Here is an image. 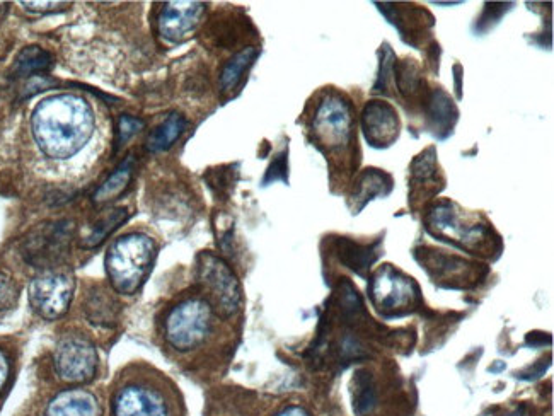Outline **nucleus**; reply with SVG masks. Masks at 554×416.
<instances>
[{
	"label": "nucleus",
	"mask_w": 554,
	"mask_h": 416,
	"mask_svg": "<svg viewBox=\"0 0 554 416\" xmlns=\"http://www.w3.org/2000/svg\"><path fill=\"white\" fill-rule=\"evenodd\" d=\"M36 144L52 159H69L86 147L94 132V113L86 99L57 94L43 99L31 116Z\"/></svg>",
	"instance_id": "f257e3e1"
},
{
	"label": "nucleus",
	"mask_w": 554,
	"mask_h": 416,
	"mask_svg": "<svg viewBox=\"0 0 554 416\" xmlns=\"http://www.w3.org/2000/svg\"><path fill=\"white\" fill-rule=\"evenodd\" d=\"M111 416H179V405L161 377L133 369L113 391Z\"/></svg>",
	"instance_id": "f03ea898"
},
{
	"label": "nucleus",
	"mask_w": 554,
	"mask_h": 416,
	"mask_svg": "<svg viewBox=\"0 0 554 416\" xmlns=\"http://www.w3.org/2000/svg\"><path fill=\"white\" fill-rule=\"evenodd\" d=\"M156 241L142 232L116 239L106 253V275L115 292L133 295L144 285L156 260Z\"/></svg>",
	"instance_id": "7ed1b4c3"
},
{
	"label": "nucleus",
	"mask_w": 554,
	"mask_h": 416,
	"mask_svg": "<svg viewBox=\"0 0 554 416\" xmlns=\"http://www.w3.org/2000/svg\"><path fill=\"white\" fill-rule=\"evenodd\" d=\"M215 314L203 295L178 302L164 318V338L176 352L188 353L203 347L214 331Z\"/></svg>",
	"instance_id": "20e7f679"
},
{
	"label": "nucleus",
	"mask_w": 554,
	"mask_h": 416,
	"mask_svg": "<svg viewBox=\"0 0 554 416\" xmlns=\"http://www.w3.org/2000/svg\"><path fill=\"white\" fill-rule=\"evenodd\" d=\"M198 282L205 292V299L212 306L217 316L231 318L243 302L241 285L236 273L226 261L212 253H203L198 258Z\"/></svg>",
	"instance_id": "39448f33"
},
{
	"label": "nucleus",
	"mask_w": 554,
	"mask_h": 416,
	"mask_svg": "<svg viewBox=\"0 0 554 416\" xmlns=\"http://www.w3.org/2000/svg\"><path fill=\"white\" fill-rule=\"evenodd\" d=\"M74 289L76 282L69 273L45 270L29 285V302L41 318L55 321L69 311Z\"/></svg>",
	"instance_id": "423d86ee"
},
{
	"label": "nucleus",
	"mask_w": 554,
	"mask_h": 416,
	"mask_svg": "<svg viewBox=\"0 0 554 416\" xmlns=\"http://www.w3.org/2000/svg\"><path fill=\"white\" fill-rule=\"evenodd\" d=\"M58 377L67 384L93 381L98 370V352L84 336L70 335L58 341L53 355Z\"/></svg>",
	"instance_id": "0eeeda50"
},
{
	"label": "nucleus",
	"mask_w": 554,
	"mask_h": 416,
	"mask_svg": "<svg viewBox=\"0 0 554 416\" xmlns=\"http://www.w3.org/2000/svg\"><path fill=\"white\" fill-rule=\"evenodd\" d=\"M72 227L67 222H55L36 229L24 241L23 255L28 263L38 266L43 272L55 270V265L69 253Z\"/></svg>",
	"instance_id": "6e6552de"
},
{
	"label": "nucleus",
	"mask_w": 554,
	"mask_h": 416,
	"mask_svg": "<svg viewBox=\"0 0 554 416\" xmlns=\"http://www.w3.org/2000/svg\"><path fill=\"white\" fill-rule=\"evenodd\" d=\"M370 297L374 306L384 314H401L415 306L418 289L411 278L387 265L370 280Z\"/></svg>",
	"instance_id": "1a4fd4ad"
},
{
	"label": "nucleus",
	"mask_w": 554,
	"mask_h": 416,
	"mask_svg": "<svg viewBox=\"0 0 554 416\" xmlns=\"http://www.w3.org/2000/svg\"><path fill=\"white\" fill-rule=\"evenodd\" d=\"M314 133L319 142L329 149H340L350 142L353 130L352 110L345 99L329 96L319 104L314 122Z\"/></svg>",
	"instance_id": "9d476101"
},
{
	"label": "nucleus",
	"mask_w": 554,
	"mask_h": 416,
	"mask_svg": "<svg viewBox=\"0 0 554 416\" xmlns=\"http://www.w3.org/2000/svg\"><path fill=\"white\" fill-rule=\"evenodd\" d=\"M428 229L435 236L444 237L447 241L461 246L462 249H481L485 246L490 232L485 226L462 224L456 210L449 203L435 208L428 217Z\"/></svg>",
	"instance_id": "9b49d317"
},
{
	"label": "nucleus",
	"mask_w": 554,
	"mask_h": 416,
	"mask_svg": "<svg viewBox=\"0 0 554 416\" xmlns=\"http://www.w3.org/2000/svg\"><path fill=\"white\" fill-rule=\"evenodd\" d=\"M205 12L202 2H169L159 14V35L169 43L185 40L197 29Z\"/></svg>",
	"instance_id": "f8f14e48"
},
{
	"label": "nucleus",
	"mask_w": 554,
	"mask_h": 416,
	"mask_svg": "<svg viewBox=\"0 0 554 416\" xmlns=\"http://www.w3.org/2000/svg\"><path fill=\"white\" fill-rule=\"evenodd\" d=\"M364 128L370 144L389 145L398 137V115L389 104L372 101L365 108Z\"/></svg>",
	"instance_id": "ddd939ff"
},
{
	"label": "nucleus",
	"mask_w": 554,
	"mask_h": 416,
	"mask_svg": "<svg viewBox=\"0 0 554 416\" xmlns=\"http://www.w3.org/2000/svg\"><path fill=\"white\" fill-rule=\"evenodd\" d=\"M45 416H103L99 399L81 388L65 389L48 403Z\"/></svg>",
	"instance_id": "4468645a"
},
{
	"label": "nucleus",
	"mask_w": 554,
	"mask_h": 416,
	"mask_svg": "<svg viewBox=\"0 0 554 416\" xmlns=\"http://www.w3.org/2000/svg\"><path fill=\"white\" fill-rule=\"evenodd\" d=\"M185 118L173 113L169 115L159 127L152 130L149 139H147V149L151 152L168 151L169 147H173L178 142L179 137L185 133L186 130Z\"/></svg>",
	"instance_id": "2eb2a0df"
},
{
	"label": "nucleus",
	"mask_w": 554,
	"mask_h": 416,
	"mask_svg": "<svg viewBox=\"0 0 554 416\" xmlns=\"http://www.w3.org/2000/svg\"><path fill=\"white\" fill-rule=\"evenodd\" d=\"M132 171L133 159L128 157L127 161H123L120 168L116 169L115 173L99 186L98 191L94 193V203L101 205V203L113 202L120 197L123 191L127 190L128 181L132 178Z\"/></svg>",
	"instance_id": "dca6fc26"
},
{
	"label": "nucleus",
	"mask_w": 554,
	"mask_h": 416,
	"mask_svg": "<svg viewBox=\"0 0 554 416\" xmlns=\"http://www.w3.org/2000/svg\"><path fill=\"white\" fill-rule=\"evenodd\" d=\"M52 67V55L45 52L40 47L24 48L23 52L19 53L12 74L16 77H31L45 72Z\"/></svg>",
	"instance_id": "f3484780"
},
{
	"label": "nucleus",
	"mask_w": 554,
	"mask_h": 416,
	"mask_svg": "<svg viewBox=\"0 0 554 416\" xmlns=\"http://www.w3.org/2000/svg\"><path fill=\"white\" fill-rule=\"evenodd\" d=\"M254 58H256V48L249 47L234 55L227 62L226 67L222 70V76H220V87L224 93H229L241 82L244 72L251 67Z\"/></svg>",
	"instance_id": "a211bd4d"
},
{
	"label": "nucleus",
	"mask_w": 554,
	"mask_h": 416,
	"mask_svg": "<svg viewBox=\"0 0 554 416\" xmlns=\"http://www.w3.org/2000/svg\"><path fill=\"white\" fill-rule=\"evenodd\" d=\"M127 219V208H113L96 222V226L93 227V231L86 237V241L82 243V246L84 248H96V246L103 243L106 237L110 236L111 232H115L118 227L122 226Z\"/></svg>",
	"instance_id": "6ab92c4d"
},
{
	"label": "nucleus",
	"mask_w": 554,
	"mask_h": 416,
	"mask_svg": "<svg viewBox=\"0 0 554 416\" xmlns=\"http://www.w3.org/2000/svg\"><path fill=\"white\" fill-rule=\"evenodd\" d=\"M377 405V393L372 379L367 374H358L355 379V394H353V410L358 416L369 415Z\"/></svg>",
	"instance_id": "aec40b11"
},
{
	"label": "nucleus",
	"mask_w": 554,
	"mask_h": 416,
	"mask_svg": "<svg viewBox=\"0 0 554 416\" xmlns=\"http://www.w3.org/2000/svg\"><path fill=\"white\" fill-rule=\"evenodd\" d=\"M115 302L111 299L108 292H101L98 297H89V304H87V314L89 319H93L94 323L110 324L115 323L116 311Z\"/></svg>",
	"instance_id": "412c9836"
},
{
	"label": "nucleus",
	"mask_w": 554,
	"mask_h": 416,
	"mask_svg": "<svg viewBox=\"0 0 554 416\" xmlns=\"http://www.w3.org/2000/svg\"><path fill=\"white\" fill-rule=\"evenodd\" d=\"M142 127H144V122L139 120V118L127 115L122 116L120 123H118V144H127L133 135H137L142 130Z\"/></svg>",
	"instance_id": "4be33fe9"
},
{
	"label": "nucleus",
	"mask_w": 554,
	"mask_h": 416,
	"mask_svg": "<svg viewBox=\"0 0 554 416\" xmlns=\"http://www.w3.org/2000/svg\"><path fill=\"white\" fill-rule=\"evenodd\" d=\"M21 6L29 12H35V14H47V12L60 11L62 7L69 6L64 2H21Z\"/></svg>",
	"instance_id": "5701e85b"
},
{
	"label": "nucleus",
	"mask_w": 554,
	"mask_h": 416,
	"mask_svg": "<svg viewBox=\"0 0 554 416\" xmlns=\"http://www.w3.org/2000/svg\"><path fill=\"white\" fill-rule=\"evenodd\" d=\"M14 287H12L11 280L0 275V307L11 304L14 299Z\"/></svg>",
	"instance_id": "b1692460"
},
{
	"label": "nucleus",
	"mask_w": 554,
	"mask_h": 416,
	"mask_svg": "<svg viewBox=\"0 0 554 416\" xmlns=\"http://www.w3.org/2000/svg\"><path fill=\"white\" fill-rule=\"evenodd\" d=\"M9 376H11V362L6 353L0 350V393H2V389L6 388Z\"/></svg>",
	"instance_id": "393cba45"
},
{
	"label": "nucleus",
	"mask_w": 554,
	"mask_h": 416,
	"mask_svg": "<svg viewBox=\"0 0 554 416\" xmlns=\"http://www.w3.org/2000/svg\"><path fill=\"white\" fill-rule=\"evenodd\" d=\"M275 416H311V413L302 406H289V408H285Z\"/></svg>",
	"instance_id": "a878e982"
},
{
	"label": "nucleus",
	"mask_w": 554,
	"mask_h": 416,
	"mask_svg": "<svg viewBox=\"0 0 554 416\" xmlns=\"http://www.w3.org/2000/svg\"><path fill=\"white\" fill-rule=\"evenodd\" d=\"M510 416H522V411H515L514 415Z\"/></svg>",
	"instance_id": "bb28decb"
},
{
	"label": "nucleus",
	"mask_w": 554,
	"mask_h": 416,
	"mask_svg": "<svg viewBox=\"0 0 554 416\" xmlns=\"http://www.w3.org/2000/svg\"><path fill=\"white\" fill-rule=\"evenodd\" d=\"M0 11H2V4H0Z\"/></svg>",
	"instance_id": "cd10ccee"
}]
</instances>
